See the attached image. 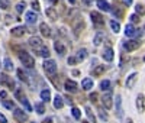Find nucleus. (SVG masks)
<instances>
[{
	"instance_id": "f704fd0d",
	"label": "nucleus",
	"mask_w": 145,
	"mask_h": 123,
	"mask_svg": "<svg viewBox=\"0 0 145 123\" xmlns=\"http://www.w3.org/2000/svg\"><path fill=\"white\" fill-rule=\"evenodd\" d=\"M15 97L18 98V100H19V102L22 100V98H23V97H25V94H23V91H22V89H16V90H15Z\"/></svg>"
},
{
	"instance_id": "9b49d317",
	"label": "nucleus",
	"mask_w": 145,
	"mask_h": 123,
	"mask_svg": "<svg viewBox=\"0 0 145 123\" xmlns=\"http://www.w3.org/2000/svg\"><path fill=\"white\" fill-rule=\"evenodd\" d=\"M90 18H91V20H93V23H96V25H103L105 23V19H103V16L99 13V12H91L90 13Z\"/></svg>"
},
{
	"instance_id": "423d86ee",
	"label": "nucleus",
	"mask_w": 145,
	"mask_h": 123,
	"mask_svg": "<svg viewBox=\"0 0 145 123\" xmlns=\"http://www.w3.org/2000/svg\"><path fill=\"white\" fill-rule=\"evenodd\" d=\"M13 117L18 120V122H20V123H23V122H26L28 120V115L23 112L22 109H15V112H13Z\"/></svg>"
},
{
	"instance_id": "a18cd8bd",
	"label": "nucleus",
	"mask_w": 145,
	"mask_h": 123,
	"mask_svg": "<svg viewBox=\"0 0 145 123\" xmlns=\"http://www.w3.org/2000/svg\"><path fill=\"white\" fill-rule=\"evenodd\" d=\"M90 100L94 103V102H97V94H96V93H91L90 94Z\"/></svg>"
},
{
	"instance_id": "412c9836",
	"label": "nucleus",
	"mask_w": 145,
	"mask_h": 123,
	"mask_svg": "<svg viewBox=\"0 0 145 123\" xmlns=\"http://www.w3.org/2000/svg\"><path fill=\"white\" fill-rule=\"evenodd\" d=\"M81 87H83V90H91L93 89V80L89 78V77H86V78L81 81Z\"/></svg>"
},
{
	"instance_id": "2eb2a0df",
	"label": "nucleus",
	"mask_w": 145,
	"mask_h": 123,
	"mask_svg": "<svg viewBox=\"0 0 145 123\" xmlns=\"http://www.w3.org/2000/svg\"><path fill=\"white\" fill-rule=\"evenodd\" d=\"M25 19H26V22L29 23V25H33V23H36V20H38V13L36 12H28V13L25 15Z\"/></svg>"
},
{
	"instance_id": "8fccbe9b",
	"label": "nucleus",
	"mask_w": 145,
	"mask_h": 123,
	"mask_svg": "<svg viewBox=\"0 0 145 123\" xmlns=\"http://www.w3.org/2000/svg\"><path fill=\"white\" fill-rule=\"evenodd\" d=\"M0 97L5 98V97H6V91H2V93H0Z\"/></svg>"
},
{
	"instance_id": "a19ab883",
	"label": "nucleus",
	"mask_w": 145,
	"mask_h": 123,
	"mask_svg": "<svg viewBox=\"0 0 145 123\" xmlns=\"http://www.w3.org/2000/svg\"><path fill=\"white\" fill-rule=\"evenodd\" d=\"M129 19H131V23H132V25L137 23V22H139V16H138L137 13H135V15H131V18H129Z\"/></svg>"
},
{
	"instance_id": "603ef678",
	"label": "nucleus",
	"mask_w": 145,
	"mask_h": 123,
	"mask_svg": "<svg viewBox=\"0 0 145 123\" xmlns=\"http://www.w3.org/2000/svg\"><path fill=\"white\" fill-rule=\"evenodd\" d=\"M68 2H70L71 5H76V2H77V0H68Z\"/></svg>"
},
{
	"instance_id": "a878e982",
	"label": "nucleus",
	"mask_w": 145,
	"mask_h": 123,
	"mask_svg": "<svg viewBox=\"0 0 145 123\" xmlns=\"http://www.w3.org/2000/svg\"><path fill=\"white\" fill-rule=\"evenodd\" d=\"M103 39H105V35L102 33V32H99L97 35L94 36V39H93V44L96 45V46H99L102 42H103Z\"/></svg>"
},
{
	"instance_id": "864d4df0",
	"label": "nucleus",
	"mask_w": 145,
	"mask_h": 123,
	"mask_svg": "<svg viewBox=\"0 0 145 123\" xmlns=\"http://www.w3.org/2000/svg\"><path fill=\"white\" fill-rule=\"evenodd\" d=\"M50 2H51L52 5H55V3H58V0H50Z\"/></svg>"
},
{
	"instance_id": "393cba45",
	"label": "nucleus",
	"mask_w": 145,
	"mask_h": 123,
	"mask_svg": "<svg viewBox=\"0 0 145 123\" xmlns=\"http://www.w3.org/2000/svg\"><path fill=\"white\" fill-rule=\"evenodd\" d=\"M3 67H5V70H6V71H12V70L15 68L13 61H12L10 58H5V61H3Z\"/></svg>"
},
{
	"instance_id": "58836bf2",
	"label": "nucleus",
	"mask_w": 145,
	"mask_h": 123,
	"mask_svg": "<svg viewBox=\"0 0 145 123\" xmlns=\"http://www.w3.org/2000/svg\"><path fill=\"white\" fill-rule=\"evenodd\" d=\"M3 106H5L6 109H9V110H12V109L15 107L13 102H9V100H3Z\"/></svg>"
},
{
	"instance_id": "c03bdc74",
	"label": "nucleus",
	"mask_w": 145,
	"mask_h": 123,
	"mask_svg": "<svg viewBox=\"0 0 145 123\" xmlns=\"http://www.w3.org/2000/svg\"><path fill=\"white\" fill-rule=\"evenodd\" d=\"M76 62H77V58H76V57H70V58H68V64H70V65H74Z\"/></svg>"
},
{
	"instance_id": "ea45409f",
	"label": "nucleus",
	"mask_w": 145,
	"mask_h": 123,
	"mask_svg": "<svg viewBox=\"0 0 145 123\" xmlns=\"http://www.w3.org/2000/svg\"><path fill=\"white\" fill-rule=\"evenodd\" d=\"M31 5H32V9H33V12H38V10L41 9V7H39V3L36 2V0H32V3H31Z\"/></svg>"
},
{
	"instance_id": "4c0bfd02",
	"label": "nucleus",
	"mask_w": 145,
	"mask_h": 123,
	"mask_svg": "<svg viewBox=\"0 0 145 123\" xmlns=\"http://www.w3.org/2000/svg\"><path fill=\"white\" fill-rule=\"evenodd\" d=\"M25 7H26V6H25V3L20 2V3H18V5H16V12H18V13H22V12L25 10Z\"/></svg>"
},
{
	"instance_id": "473e14b6",
	"label": "nucleus",
	"mask_w": 145,
	"mask_h": 123,
	"mask_svg": "<svg viewBox=\"0 0 145 123\" xmlns=\"http://www.w3.org/2000/svg\"><path fill=\"white\" fill-rule=\"evenodd\" d=\"M71 115H72V117H74V119H81V112H80V110L77 109V107H72L71 109Z\"/></svg>"
},
{
	"instance_id": "39448f33",
	"label": "nucleus",
	"mask_w": 145,
	"mask_h": 123,
	"mask_svg": "<svg viewBox=\"0 0 145 123\" xmlns=\"http://www.w3.org/2000/svg\"><path fill=\"white\" fill-rule=\"evenodd\" d=\"M83 28H84V22H83L81 18H77L74 22H72V31H74V35H76V36L80 35V31H81Z\"/></svg>"
},
{
	"instance_id": "dca6fc26",
	"label": "nucleus",
	"mask_w": 145,
	"mask_h": 123,
	"mask_svg": "<svg viewBox=\"0 0 145 123\" xmlns=\"http://www.w3.org/2000/svg\"><path fill=\"white\" fill-rule=\"evenodd\" d=\"M137 107L139 110V113L145 112V98H144V94H138V97H137Z\"/></svg>"
},
{
	"instance_id": "5fc2aeb1",
	"label": "nucleus",
	"mask_w": 145,
	"mask_h": 123,
	"mask_svg": "<svg viewBox=\"0 0 145 123\" xmlns=\"http://www.w3.org/2000/svg\"><path fill=\"white\" fill-rule=\"evenodd\" d=\"M128 123H134V122H132V119H128Z\"/></svg>"
},
{
	"instance_id": "c85d7f7f",
	"label": "nucleus",
	"mask_w": 145,
	"mask_h": 123,
	"mask_svg": "<svg viewBox=\"0 0 145 123\" xmlns=\"http://www.w3.org/2000/svg\"><path fill=\"white\" fill-rule=\"evenodd\" d=\"M35 112L38 113V115H44V112H45L44 103H36V104H35Z\"/></svg>"
},
{
	"instance_id": "ddd939ff",
	"label": "nucleus",
	"mask_w": 145,
	"mask_h": 123,
	"mask_svg": "<svg viewBox=\"0 0 145 123\" xmlns=\"http://www.w3.org/2000/svg\"><path fill=\"white\" fill-rule=\"evenodd\" d=\"M25 32H26V28L25 26H16V28H13V29L10 31L12 36H15V38H20V36L25 35Z\"/></svg>"
},
{
	"instance_id": "aec40b11",
	"label": "nucleus",
	"mask_w": 145,
	"mask_h": 123,
	"mask_svg": "<svg viewBox=\"0 0 145 123\" xmlns=\"http://www.w3.org/2000/svg\"><path fill=\"white\" fill-rule=\"evenodd\" d=\"M135 33H137V28L132 23H128L126 28H125V35L129 36V38H132V36H135Z\"/></svg>"
},
{
	"instance_id": "7ed1b4c3",
	"label": "nucleus",
	"mask_w": 145,
	"mask_h": 123,
	"mask_svg": "<svg viewBox=\"0 0 145 123\" xmlns=\"http://www.w3.org/2000/svg\"><path fill=\"white\" fill-rule=\"evenodd\" d=\"M102 103H103V106H105V109H112V106H113V94H112V91H107V93H105L103 94V97H102Z\"/></svg>"
},
{
	"instance_id": "13d9d810",
	"label": "nucleus",
	"mask_w": 145,
	"mask_h": 123,
	"mask_svg": "<svg viewBox=\"0 0 145 123\" xmlns=\"http://www.w3.org/2000/svg\"><path fill=\"white\" fill-rule=\"evenodd\" d=\"M144 61H145V57H144Z\"/></svg>"
},
{
	"instance_id": "b1692460",
	"label": "nucleus",
	"mask_w": 145,
	"mask_h": 123,
	"mask_svg": "<svg viewBox=\"0 0 145 123\" xmlns=\"http://www.w3.org/2000/svg\"><path fill=\"white\" fill-rule=\"evenodd\" d=\"M105 65H96L94 68H93V75L94 77H100L102 75V74L105 72Z\"/></svg>"
},
{
	"instance_id": "6e6d98bb",
	"label": "nucleus",
	"mask_w": 145,
	"mask_h": 123,
	"mask_svg": "<svg viewBox=\"0 0 145 123\" xmlns=\"http://www.w3.org/2000/svg\"><path fill=\"white\" fill-rule=\"evenodd\" d=\"M81 123H90V122H87V120H84V122H81Z\"/></svg>"
},
{
	"instance_id": "0eeeda50",
	"label": "nucleus",
	"mask_w": 145,
	"mask_h": 123,
	"mask_svg": "<svg viewBox=\"0 0 145 123\" xmlns=\"http://www.w3.org/2000/svg\"><path fill=\"white\" fill-rule=\"evenodd\" d=\"M64 89H65L67 91H70V93H76V91L78 90V84H77L76 81H72V80H65Z\"/></svg>"
},
{
	"instance_id": "4be33fe9",
	"label": "nucleus",
	"mask_w": 145,
	"mask_h": 123,
	"mask_svg": "<svg viewBox=\"0 0 145 123\" xmlns=\"http://www.w3.org/2000/svg\"><path fill=\"white\" fill-rule=\"evenodd\" d=\"M63 106H64V98L57 94L55 98H54V107L55 109H63Z\"/></svg>"
},
{
	"instance_id": "052dcab7",
	"label": "nucleus",
	"mask_w": 145,
	"mask_h": 123,
	"mask_svg": "<svg viewBox=\"0 0 145 123\" xmlns=\"http://www.w3.org/2000/svg\"><path fill=\"white\" fill-rule=\"evenodd\" d=\"M0 67H2V65H0Z\"/></svg>"
},
{
	"instance_id": "cd10ccee",
	"label": "nucleus",
	"mask_w": 145,
	"mask_h": 123,
	"mask_svg": "<svg viewBox=\"0 0 145 123\" xmlns=\"http://www.w3.org/2000/svg\"><path fill=\"white\" fill-rule=\"evenodd\" d=\"M86 57H87V51H86V49H84V48H81L80 49V51L77 52V61H83V59H86Z\"/></svg>"
},
{
	"instance_id": "2f4dec72",
	"label": "nucleus",
	"mask_w": 145,
	"mask_h": 123,
	"mask_svg": "<svg viewBox=\"0 0 145 123\" xmlns=\"http://www.w3.org/2000/svg\"><path fill=\"white\" fill-rule=\"evenodd\" d=\"M110 28H112V31H113L115 33H118V32L120 31V25H119V22H116V20H110Z\"/></svg>"
},
{
	"instance_id": "f257e3e1",
	"label": "nucleus",
	"mask_w": 145,
	"mask_h": 123,
	"mask_svg": "<svg viewBox=\"0 0 145 123\" xmlns=\"http://www.w3.org/2000/svg\"><path fill=\"white\" fill-rule=\"evenodd\" d=\"M19 59L26 68H33L35 67V58L32 55H29L28 52H25V51L19 52Z\"/></svg>"
},
{
	"instance_id": "f3484780",
	"label": "nucleus",
	"mask_w": 145,
	"mask_h": 123,
	"mask_svg": "<svg viewBox=\"0 0 145 123\" xmlns=\"http://www.w3.org/2000/svg\"><path fill=\"white\" fill-rule=\"evenodd\" d=\"M45 15L48 19H51V20H57L58 19V12L55 10V7H48L46 12H45Z\"/></svg>"
},
{
	"instance_id": "e433bc0d",
	"label": "nucleus",
	"mask_w": 145,
	"mask_h": 123,
	"mask_svg": "<svg viewBox=\"0 0 145 123\" xmlns=\"http://www.w3.org/2000/svg\"><path fill=\"white\" fill-rule=\"evenodd\" d=\"M100 87H102L103 91H105V90H110V89H109V87H110V81H109V80L102 81V83H100Z\"/></svg>"
},
{
	"instance_id": "f8f14e48",
	"label": "nucleus",
	"mask_w": 145,
	"mask_h": 123,
	"mask_svg": "<svg viewBox=\"0 0 145 123\" xmlns=\"http://www.w3.org/2000/svg\"><path fill=\"white\" fill-rule=\"evenodd\" d=\"M102 57H103V59H105V61H107V62H110V61H113V58H115L113 49H112L110 46H109V48H105V51H103Z\"/></svg>"
},
{
	"instance_id": "9d476101",
	"label": "nucleus",
	"mask_w": 145,
	"mask_h": 123,
	"mask_svg": "<svg viewBox=\"0 0 145 123\" xmlns=\"http://www.w3.org/2000/svg\"><path fill=\"white\" fill-rule=\"evenodd\" d=\"M138 81V74L137 72H132L131 75L126 78V89H134V85H135V83Z\"/></svg>"
},
{
	"instance_id": "f03ea898",
	"label": "nucleus",
	"mask_w": 145,
	"mask_h": 123,
	"mask_svg": "<svg viewBox=\"0 0 145 123\" xmlns=\"http://www.w3.org/2000/svg\"><path fill=\"white\" fill-rule=\"evenodd\" d=\"M44 70L46 74H50V75H54V74L57 72V62L54 59H45V62H44Z\"/></svg>"
},
{
	"instance_id": "09e8293b",
	"label": "nucleus",
	"mask_w": 145,
	"mask_h": 123,
	"mask_svg": "<svg viewBox=\"0 0 145 123\" xmlns=\"http://www.w3.org/2000/svg\"><path fill=\"white\" fill-rule=\"evenodd\" d=\"M83 3H84V5H87V6H89V5L91 3V0H83Z\"/></svg>"
},
{
	"instance_id": "a211bd4d",
	"label": "nucleus",
	"mask_w": 145,
	"mask_h": 123,
	"mask_svg": "<svg viewBox=\"0 0 145 123\" xmlns=\"http://www.w3.org/2000/svg\"><path fill=\"white\" fill-rule=\"evenodd\" d=\"M36 52H38V55L39 57H42V58H45V59H48L50 58V49H48V46H45V45H42L39 49H36Z\"/></svg>"
},
{
	"instance_id": "c756f323",
	"label": "nucleus",
	"mask_w": 145,
	"mask_h": 123,
	"mask_svg": "<svg viewBox=\"0 0 145 123\" xmlns=\"http://www.w3.org/2000/svg\"><path fill=\"white\" fill-rule=\"evenodd\" d=\"M20 103L23 104V107H25L26 112H32V106L29 104V102H28V98H26V97H23L22 100H20Z\"/></svg>"
},
{
	"instance_id": "79ce46f5",
	"label": "nucleus",
	"mask_w": 145,
	"mask_h": 123,
	"mask_svg": "<svg viewBox=\"0 0 145 123\" xmlns=\"http://www.w3.org/2000/svg\"><path fill=\"white\" fill-rule=\"evenodd\" d=\"M135 10H137V13H139V15H142L144 12H145V9H144V6H142V5H137Z\"/></svg>"
},
{
	"instance_id": "3c124183",
	"label": "nucleus",
	"mask_w": 145,
	"mask_h": 123,
	"mask_svg": "<svg viewBox=\"0 0 145 123\" xmlns=\"http://www.w3.org/2000/svg\"><path fill=\"white\" fill-rule=\"evenodd\" d=\"M42 123H52V120H51V119H45Z\"/></svg>"
},
{
	"instance_id": "c9c22d12",
	"label": "nucleus",
	"mask_w": 145,
	"mask_h": 123,
	"mask_svg": "<svg viewBox=\"0 0 145 123\" xmlns=\"http://www.w3.org/2000/svg\"><path fill=\"white\" fill-rule=\"evenodd\" d=\"M18 77H19L20 80H23V81H26V83L29 81V80H28V75L23 72V70H18Z\"/></svg>"
},
{
	"instance_id": "bb28decb",
	"label": "nucleus",
	"mask_w": 145,
	"mask_h": 123,
	"mask_svg": "<svg viewBox=\"0 0 145 123\" xmlns=\"http://www.w3.org/2000/svg\"><path fill=\"white\" fill-rule=\"evenodd\" d=\"M41 98H42L44 102H50V100H51V91L48 90V89L42 90V91H41Z\"/></svg>"
},
{
	"instance_id": "37998d69",
	"label": "nucleus",
	"mask_w": 145,
	"mask_h": 123,
	"mask_svg": "<svg viewBox=\"0 0 145 123\" xmlns=\"http://www.w3.org/2000/svg\"><path fill=\"white\" fill-rule=\"evenodd\" d=\"M99 115H100L102 120H107V115H106V112H105L103 109H99Z\"/></svg>"
},
{
	"instance_id": "1a4fd4ad",
	"label": "nucleus",
	"mask_w": 145,
	"mask_h": 123,
	"mask_svg": "<svg viewBox=\"0 0 145 123\" xmlns=\"http://www.w3.org/2000/svg\"><path fill=\"white\" fill-rule=\"evenodd\" d=\"M39 31H41L42 36H45V38H51V36H52V31H51V28L48 26L45 22L39 25Z\"/></svg>"
},
{
	"instance_id": "6ab92c4d",
	"label": "nucleus",
	"mask_w": 145,
	"mask_h": 123,
	"mask_svg": "<svg viewBox=\"0 0 145 123\" xmlns=\"http://www.w3.org/2000/svg\"><path fill=\"white\" fill-rule=\"evenodd\" d=\"M54 48H55V51H57L59 55H64V54L67 52V48L64 46L63 42H59V41H55V42H54Z\"/></svg>"
},
{
	"instance_id": "20e7f679",
	"label": "nucleus",
	"mask_w": 145,
	"mask_h": 123,
	"mask_svg": "<svg viewBox=\"0 0 145 123\" xmlns=\"http://www.w3.org/2000/svg\"><path fill=\"white\" fill-rule=\"evenodd\" d=\"M141 46V42L139 41H128V42H123V49L128 52H132L135 51V49H138Z\"/></svg>"
},
{
	"instance_id": "7c9ffc66",
	"label": "nucleus",
	"mask_w": 145,
	"mask_h": 123,
	"mask_svg": "<svg viewBox=\"0 0 145 123\" xmlns=\"http://www.w3.org/2000/svg\"><path fill=\"white\" fill-rule=\"evenodd\" d=\"M86 115H87V117H89V120H90L91 123H96V116L93 115V112H91L90 107H86Z\"/></svg>"
},
{
	"instance_id": "72a5a7b5",
	"label": "nucleus",
	"mask_w": 145,
	"mask_h": 123,
	"mask_svg": "<svg viewBox=\"0 0 145 123\" xmlns=\"http://www.w3.org/2000/svg\"><path fill=\"white\" fill-rule=\"evenodd\" d=\"M9 7H10V2H9V0H0V9L7 10Z\"/></svg>"
},
{
	"instance_id": "6e6552de",
	"label": "nucleus",
	"mask_w": 145,
	"mask_h": 123,
	"mask_svg": "<svg viewBox=\"0 0 145 123\" xmlns=\"http://www.w3.org/2000/svg\"><path fill=\"white\" fill-rule=\"evenodd\" d=\"M28 44H29L31 48H33L35 51H36V49H39L42 46V39L39 38V36H31V39H29Z\"/></svg>"
},
{
	"instance_id": "49530a36",
	"label": "nucleus",
	"mask_w": 145,
	"mask_h": 123,
	"mask_svg": "<svg viewBox=\"0 0 145 123\" xmlns=\"http://www.w3.org/2000/svg\"><path fill=\"white\" fill-rule=\"evenodd\" d=\"M0 123H7L6 116H5V115H2V113H0Z\"/></svg>"
},
{
	"instance_id": "bf43d9fd",
	"label": "nucleus",
	"mask_w": 145,
	"mask_h": 123,
	"mask_svg": "<svg viewBox=\"0 0 145 123\" xmlns=\"http://www.w3.org/2000/svg\"><path fill=\"white\" fill-rule=\"evenodd\" d=\"M0 84H2V83H0Z\"/></svg>"
},
{
	"instance_id": "4d7b16f0",
	"label": "nucleus",
	"mask_w": 145,
	"mask_h": 123,
	"mask_svg": "<svg viewBox=\"0 0 145 123\" xmlns=\"http://www.w3.org/2000/svg\"><path fill=\"white\" fill-rule=\"evenodd\" d=\"M32 123H36V122H32Z\"/></svg>"
},
{
	"instance_id": "5701e85b",
	"label": "nucleus",
	"mask_w": 145,
	"mask_h": 123,
	"mask_svg": "<svg viewBox=\"0 0 145 123\" xmlns=\"http://www.w3.org/2000/svg\"><path fill=\"white\" fill-rule=\"evenodd\" d=\"M97 6L100 10H105V12H110V5H109L106 0H97Z\"/></svg>"
},
{
	"instance_id": "de8ad7c7",
	"label": "nucleus",
	"mask_w": 145,
	"mask_h": 123,
	"mask_svg": "<svg viewBox=\"0 0 145 123\" xmlns=\"http://www.w3.org/2000/svg\"><path fill=\"white\" fill-rule=\"evenodd\" d=\"M123 3L129 6V5H132V0H123Z\"/></svg>"
},
{
	"instance_id": "4468645a",
	"label": "nucleus",
	"mask_w": 145,
	"mask_h": 123,
	"mask_svg": "<svg viewBox=\"0 0 145 123\" xmlns=\"http://www.w3.org/2000/svg\"><path fill=\"white\" fill-rule=\"evenodd\" d=\"M116 115L119 119L123 117V109H122V98L120 96H116Z\"/></svg>"
}]
</instances>
